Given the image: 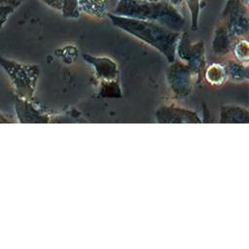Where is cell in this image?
Returning a JSON list of instances; mask_svg holds the SVG:
<instances>
[{"label": "cell", "instance_id": "cell-13", "mask_svg": "<svg viewBox=\"0 0 249 249\" xmlns=\"http://www.w3.org/2000/svg\"><path fill=\"white\" fill-rule=\"evenodd\" d=\"M227 73V77L235 82L246 81L248 78L246 64H242L239 61H229L224 65Z\"/></svg>", "mask_w": 249, "mask_h": 249}, {"label": "cell", "instance_id": "cell-19", "mask_svg": "<svg viewBox=\"0 0 249 249\" xmlns=\"http://www.w3.org/2000/svg\"><path fill=\"white\" fill-rule=\"evenodd\" d=\"M44 4H46L48 7L57 11L60 13L61 11V2L60 0H41Z\"/></svg>", "mask_w": 249, "mask_h": 249}, {"label": "cell", "instance_id": "cell-8", "mask_svg": "<svg viewBox=\"0 0 249 249\" xmlns=\"http://www.w3.org/2000/svg\"><path fill=\"white\" fill-rule=\"evenodd\" d=\"M156 119L157 122L160 124H193L202 122L196 112L174 105H165L160 107L156 112Z\"/></svg>", "mask_w": 249, "mask_h": 249}, {"label": "cell", "instance_id": "cell-21", "mask_svg": "<svg viewBox=\"0 0 249 249\" xmlns=\"http://www.w3.org/2000/svg\"><path fill=\"white\" fill-rule=\"evenodd\" d=\"M171 5H173L174 7H176L177 8V6H179V5H181L183 2H184V0H167Z\"/></svg>", "mask_w": 249, "mask_h": 249}, {"label": "cell", "instance_id": "cell-3", "mask_svg": "<svg viewBox=\"0 0 249 249\" xmlns=\"http://www.w3.org/2000/svg\"><path fill=\"white\" fill-rule=\"evenodd\" d=\"M0 65L7 72L17 93L20 98L29 100L32 98L39 75L36 65H26L0 56Z\"/></svg>", "mask_w": 249, "mask_h": 249}, {"label": "cell", "instance_id": "cell-4", "mask_svg": "<svg viewBox=\"0 0 249 249\" xmlns=\"http://www.w3.org/2000/svg\"><path fill=\"white\" fill-rule=\"evenodd\" d=\"M83 58L93 67L95 76L100 81V86L102 87L100 90L101 95L110 97L120 96L121 89L118 83L119 72L117 63L105 56L83 54Z\"/></svg>", "mask_w": 249, "mask_h": 249}, {"label": "cell", "instance_id": "cell-14", "mask_svg": "<svg viewBox=\"0 0 249 249\" xmlns=\"http://www.w3.org/2000/svg\"><path fill=\"white\" fill-rule=\"evenodd\" d=\"M205 78L211 85H220L228 77L225 66L220 63H212L205 71Z\"/></svg>", "mask_w": 249, "mask_h": 249}, {"label": "cell", "instance_id": "cell-20", "mask_svg": "<svg viewBox=\"0 0 249 249\" xmlns=\"http://www.w3.org/2000/svg\"><path fill=\"white\" fill-rule=\"evenodd\" d=\"M23 0H0V4H8V5H13L16 8H18Z\"/></svg>", "mask_w": 249, "mask_h": 249}, {"label": "cell", "instance_id": "cell-11", "mask_svg": "<svg viewBox=\"0 0 249 249\" xmlns=\"http://www.w3.org/2000/svg\"><path fill=\"white\" fill-rule=\"evenodd\" d=\"M109 0H79L78 8L80 13L101 19L107 17Z\"/></svg>", "mask_w": 249, "mask_h": 249}, {"label": "cell", "instance_id": "cell-2", "mask_svg": "<svg viewBox=\"0 0 249 249\" xmlns=\"http://www.w3.org/2000/svg\"><path fill=\"white\" fill-rule=\"evenodd\" d=\"M112 14L126 18L155 21L178 32L181 31L185 23L182 14L167 0H160L156 2L118 0Z\"/></svg>", "mask_w": 249, "mask_h": 249}, {"label": "cell", "instance_id": "cell-18", "mask_svg": "<svg viewBox=\"0 0 249 249\" xmlns=\"http://www.w3.org/2000/svg\"><path fill=\"white\" fill-rule=\"evenodd\" d=\"M16 7L8 4H0V29L8 20L9 17L14 13Z\"/></svg>", "mask_w": 249, "mask_h": 249}, {"label": "cell", "instance_id": "cell-10", "mask_svg": "<svg viewBox=\"0 0 249 249\" xmlns=\"http://www.w3.org/2000/svg\"><path fill=\"white\" fill-rule=\"evenodd\" d=\"M236 40L233 39L226 29V27L219 22L217 25L214 37H213V51L215 53L219 55H225L230 53V51L232 49V46Z\"/></svg>", "mask_w": 249, "mask_h": 249}, {"label": "cell", "instance_id": "cell-1", "mask_svg": "<svg viewBox=\"0 0 249 249\" xmlns=\"http://www.w3.org/2000/svg\"><path fill=\"white\" fill-rule=\"evenodd\" d=\"M112 24L159 51L169 63L175 61L176 46L180 32L150 20L117 16L109 13Z\"/></svg>", "mask_w": 249, "mask_h": 249}, {"label": "cell", "instance_id": "cell-7", "mask_svg": "<svg viewBox=\"0 0 249 249\" xmlns=\"http://www.w3.org/2000/svg\"><path fill=\"white\" fill-rule=\"evenodd\" d=\"M194 77L196 75L187 64L173 61L168 70L167 80L173 92L181 97L187 96L190 93Z\"/></svg>", "mask_w": 249, "mask_h": 249}, {"label": "cell", "instance_id": "cell-12", "mask_svg": "<svg viewBox=\"0 0 249 249\" xmlns=\"http://www.w3.org/2000/svg\"><path fill=\"white\" fill-rule=\"evenodd\" d=\"M220 118V123H247L248 112L238 106H223Z\"/></svg>", "mask_w": 249, "mask_h": 249}, {"label": "cell", "instance_id": "cell-15", "mask_svg": "<svg viewBox=\"0 0 249 249\" xmlns=\"http://www.w3.org/2000/svg\"><path fill=\"white\" fill-rule=\"evenodd\" d=\"M186 3L190 18H191V29L196 30L198 27V19L200 13V0H184Z\"/></svg>", "mask_w": 249, "mask_h": 249}, {"label": "cell", "instance_id": "cell-9", "mask_svg": "<svg viewBox=\"0 0 249 249\" xmlns=\"http://www.w3.org/2000/svg\"><path fill=\"white\" fill-rule=\"evenodd\" d=\"M28 100L18 98L16 102V111L20 123H47L49 122L48 116L40 113L34 108Z\"/></svg>", "mask_w": 249, "mask_h": 249}, {"label": "cell", "instance_id": "cell-17", "mask_svg": "<svg viewBox=\"0 0 249 249\" xmlns=\"http://www.w3.org/2000/svg\"><path fill=\"white\" fill-rule=\"evenodd\" d=\"M61 2V15L68 18H77L80 16L78 8L79 0H60Z\"/></svg>", "mask_w": 249, "mask_h": 249}, {"label": "cell", "instance_id": "cell-16", "mask_svg": "<svg viewBox=\"0 0 249 249\" xmlns=\"http://www.w3.org/2000/svg\"><path fill=\"white\" fill-rule=\"evenodd\" d=\"M232 52L234 53L235 58L239 62H244L247 64L248 60V42L244 39H237L233 46H232Z\"/></svg>", "mask_w": 249, "mask_h": 249}, {"label": "cell", "instance_id": "cell-23", "mask_svg": "<svg viewBox=\"0 0 249 249\" xmlns=\"http://www.w3.org/2000/svg\"><path fill=\"white\" fill-rule=\"evenodd\" d=\"M140 1H149V2H156V1H160V0H140Z\"/></svg>", "mask_w": 249, "mask_h": 249}, {"label": "cell", "instance_id": "cell-22", "mask_svg": "<svg viewBox=\"0 0 249 249\" xmlns=\"http://www.w3.org/2000/svg\"><path fill=\"white\" fill-rule=\"evenodd\" d=\"M0 123H10V121L5 116L0 114Z\"/></svg>", "mask_w": 249, "mask_h": 249}, {"label": "cell", "instance_id": "cell-5", "mask_svg": "<svg viewBox=\"0 0 249 249\" xmlns=\"http://www.w3.org/2000/svg\"><path fill=\"white\" fill-rule=\"evenodd\" d=\"M235 40L246 36L249 29L248 7L246 0H227L220 21Z\"/></svg>", "mask_w": 249, "mask_h": 249}, {"label": "cell", "instance_id": "cell-6", "mask_svg": "<svg viewBox=\"0 0 249 249\" xmlns=\"http://www.w3.org/2000/svg\"><path fill=\"white\" fill-rule=\"evenodd\" d=\"M176 53L196 76L201 71L205 63L204 44L202 41L191 43L186 32L180 33L176 46Z\"/></svg>", "mask_w": 249, "mask_h": 249}]
</instances>
